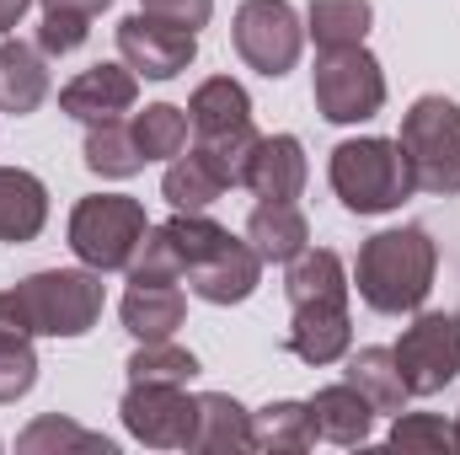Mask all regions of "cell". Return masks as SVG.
Segmentation results:
<instances>
[{"mask_svg":"<svg viewBox=\"0 0 460 455\" xmlns=\"http://www.w3.org/2000/svg\"><path fill=\"white\" fill-rule=\"evenodd\" d=\"M305 145L295 134H262L257 139V156L246 166V188L262 199V204H295L305 193Z\"/></svg>","mask_w":460,"mask_h":455,"instance_id":"cell-14","label":"cell"},{"mask_svg":"<svg viewBox=\"0 0 460 455\" xmlns=\"http://www.w3.org/2000/svg\"><path fill=\"white\" fill-rule=\"evenodd\" d=\"M407 172H412V193H434V199H456L460 193V108L450 97L429 92L402 113L396 134Z\"/></svg>","mask_w":460,"mask_h":455,"instance_id":"cell-4","label":"cell"},{"mask_svg":"<svg viewBox=\"0 0 460 455\" xmlns=\"http://www.w3.org/2000/svg\"><path fill=\"white\" fill-rule=\"evenodd\" d=\"M188 108H172V103H150L145 113L134 118V139H139V156L145 161H172L188 150Z\"/></svg>","mask_w":460,"mask_h":455,"instance_id":"cell-30","label":"cell"},{"mask_svg":"<svg viewBox=\"0 0 460 455\" xmlns=\"http://www.w3.org/2000/svg\"><path fill=\"white\" fill-rule=\"evenodd\" d=\"M391 451L456 455V424H445L439 413H396V424H391Z\"/></svg>","mask_w":460,"mask_h":455,"instance_id":"cell-33","label":"cell"},{"mask_svg":"<svg viewBox=\"0 0 460 455\" xmlns=\"http://www.w3.org/2000/svg\"><path fill=\"white\" fill-rule=\"evenodd\" d=\"M38 386V353L27 333H0V402H22Z\"/></svg>","mask_w":460,"mask_h":455,"instance_id":"cell-34","label":"cell"},{"mask_svg":"<svg viewBox=\"0 0 460 455\" xmlns=\"http://www.w3.org/2000/svg\"><path fill=\"white\" fill-rule=\"evenodd\" d=\"M11 295H16L32 338H86L102 317V273L86 263L27 273Z\"/></svg>","mask_w":460,"mask_h":455,"instance_id":"cell-3","label":"cell"},{"mask_svg":"<svg viewBox=\"0 0 460 455\" xmlns=\"http://www.w3.org/2000/svg\"><path fill=\"white\" fill-rule=\"evenodd\" d=\"M43 11H75V16H102L113 0H38Z\"/></svg>","mask_w":460,"mask_h":455,"instance_id":"cell-37","label":"cell"},{"mask_svg":"<svg viewBox=\"0 0 460 455\" xmlns=\"http://www.w3.org/2000/svg\"><path fill=\"white\" fill-rule=\"evenodd\" d=\"M230 43H235V54L257 76L279 81V76H289L300 65L305 27H300V16H295L289 0H241L235 22H230Z\"/></svg>","mask_w":460,"mask_h":455,"instance_id":"cell-7","label":"cell"},{"mask_svg":"<svg viewBox=\"0 0 460 455\" xmlns=\"http://www.w3.org/2000/svg\"><path fill=\"white\" fill-rule=\"evenodd\" d=\"M145 230H150V220H145L139 199L92 193V199H81L70 210V252L86 268H97V273H118V268H128V257L145 241Z\"/></svg>","mask_w":460,"mask_h":455,"instance_id":"cell-5","label":"cell"},{"mask_svg":"<svg viewBox=\"0 0 460 455\" xmlns=\"http://www.w3.org/2000/svg\"><path fill=\"white\" fill-rule=\"evenodd\" d=\"M246 241L262 263H295L311 246V220L300 204H257L246 215Z\"/></svg>","mask_w":460,"mask_h":455,"instance_id":"cell-20","label":"cell"},{"mask_svg":"<svg viewBox=\"0 0 460 455\" xmlns=\"http://www.w3.org/2000/svg\"><path fill=\"white\" fill-rule=\"evenodd\" d=\"M369 0H311L305 11V32L316 38V49H353L369 38Z\"/></svg>","mask_w":460,"mask_h":455,"instance_id":"cell-24","label":"cell"},{"mask_svg":"<svg viewBox=\"0 0 460 455\" xmlns=\"http://www.w3.org/2000/svg\"><path fill=\"white\" fill-rule=\"evenodd\" d=\"M49 65L38 43L22 38H0V113H38L49 103Z\"/></svg>","mask_w":460,"mask_h":455,"instance_id":"cell-15","label":"cell"},{"mask_svg":"<svg viewBox=\"0 0 460 455\" xmlns=\"http://www.w3.org/2000/svg\"><path fill=\"white\" fill-rule=\"evenodd\" d=\"M434 273H439V246L423 226H396L380 230L358 246V263H353V290L369 311L380 317H407L429 300L434 290Z\"/></svg>","mask_w":460,"mask_h":455,"instance_id":"cell-1","label":"cell"},{"mask_svg":"<svg viewBox=\"0 0 460 455\" xmlns=\"http://www.w3.org/2000/svg\"><path fill=\"white\" fill-rule=\"evenodd\" d=\"M118 54H123V65H128L134 76H145V81H177V76L199 59V32L134 11V16L118 22Z\"/></svg>","mask_w":460,"mask_h":455,"instance_id":"cell-10","label":"cell"},{"mask_svg":"<svg viewBox=\"0 0 460 455\" xmlns=\"http://www.w3.org/2000/svg\"><path fill=\"white\" fill-rule=\"evenodd\" d=\"M188 451H209V455L257 451V440H252V413H246L230 391H204V397H199V424H193Z\"/></svg>","mask_w":460,"mask_h":455,"instance_id":"cell-17","label":"cell"},{"mask_svg":"<svg viewBox=\"0 0 460 455\" xmlns=\"http://www.w3.org/2000/svg\"><path fill=\"white\" fill-rule=\"evenodd\" d=\"M43 226H49V188L22 166H0V241L22 246Z\"/></svg>","mask_w":460,"mask_h":455,"instance_id":"cell-18","label":"cell"},{"mask_svg":"<svg viewBox=\"0 0 460 455\" xmlns=\"http://www.w3.org/2000/svg\"><path fill=\"white\" fill-rule=\"evenodd\" d=\"M134 103H139V76L128 65H92L59 92V108L75 123H113L134 113Z\"/></svg>","mask_w":460,"mask_h":455,"instance_id":"cell-13","label":"cell"},{"mask_svg":"<svg viewBox=\"0 0 460 455\" xmlns=\"http://www.w3.org/2000/svg\"><path fill=\"white\" fill-rule=\"evenodd\" d=\"M16 451H22V455H59V451L113 455V440H102V434H92V429H81V424H70V418L49 413V418H32V424L16 434Z\"/></svg>","mask_w":460,"mask_h":455,"instance_id":"cell-29","label":"cell"},{"mask_svg":"<svg viewBox=\"0 0 460 455\" xmlns=\"http://www.w3.org/2000/svg\"><path fill=\"white\" fill-rule=\"evenodd\" d=\"M139 11H145V16H161V22H172V27L199 32V27H209L215 0H139Z\"/></svg>","mask_w":460,"mask_h":455,"instance_id":"cell-36","label":"cell"},{"mask_svg":"<svg viewBox=\"0 0 460 455\" xmlns=\"http://www.w3.org/2000/svg\"><path fill=\"white\" fill-rule=\"evenodd\" d=\"M188 290L199 295V300H209V306H241V300H252L257 295V284H262V257H257V246L246 241V236H226L220 246H209L199 263H188Z\"/></svg>","mask_w":460,"mask_h":455,"instance_id":"cell-11","label":"cell"},{"mask_svg":"<svg viewBox=\"0 0 460 455\" xmlns=\"http://www.w3.org/2000/svg\"><path fill=\"white\" fill-rule=\"evenodd\" d=\"M188 123H193V134H215V129L252 123V97H246V86L230 81V76L204 81V86L188 97Z\"/></svg>","mask_w":460,"mask_h":455,"instance_id":"cell-25","label":"cell"},{"mask_svg":"<svg viewBox=\"0 0 460 455\" xmlns=\"http://www.w3.org/2000/svg\"><path fill=\"white\" fill-rule=\"evenodd\" d=\"M348 268L332 246H305L289 273H284V295L295 317H348Z\"/></svg>","mask_w":460,"mask_h":455,"instance_id":"cell-12","label":"cell"},{"mask_svg":"<svg viewBox=\"0 0 460 455\" xmlns=\"http://www.w3.org/2000/svg\"><path fill=\"white\" fill-rule=\"evenodd\" d=\"M220 193H226V183L209 172V161H204L199 150L172 156V166H166V177H161V199H166L172 210H182V215H204Z\"/></svg>","mask_w":460,"mask_h":455,"instance_id":"cell-23","label":"cell"},{"mask_svg":"<svg viewBox=\"0 0 460 455\" xmlns=\"http://www.w3.org/2000/svg\"><path fill=\"white\" fill-rule=\"evenodd\" d=\"M311 97H316V113L327 123H364V118H375L385 108V70L364 43L322 49Z\"/></svg>","mask_w":460,"mask_h":455,"instance_id":"cell-6","label":"cell"},{"mask_svg":"<svg viewBox=\"0 0 460 455\" xmlns=\"http://www.w3.org/2000/svg\"><path fill=\"white\" fill-rule=\"evenodd\" d=\"M86 166L97 172V177H134V172H145V156H139V139H134V123L123 129V123H86Z\"/></svg>","mask_w":460,"mask_h":455,"instance_id":"cell-28","label":"cell"},{"mask_svg":"<svg viewBox=\"0 0 460 455\" xmlns=\"http://www.w3.org/2000/svg\"><path fill=\"white\" fill-rule=\"evenodd\" d=\"M456 451H460V424H456Z\"/></svg>","mask_w":460,"mask_h":455,"instance_id":"cell-39","label":"cell"},{"mask_svg":"<svg viewBox=\"0 0 460 455\" xmlns=\"http://www.w3.org/2000/svg\"><path fill=\"white\" fill-rule=\"evenodd\" d=\"M289 353L305 364H338L353 348V322L348 317H289Z\"/></svg>","mask_w":460,"mask_h":455,"instance_id":"cell-27","label":"cell"},{"mask_svg":"<svg viewBox=\"0 0 460 455\" xmlns=\"http://www.w3.org/2000/svg\"><path fill=\"white\" fill-rule=\"evenodd\" d=\"M311 424H316V440H327V445H364L369 440V429H375V407H369V397L358 391V386H322L311 402Z\"/></svg>","mask_w":460,"mask_h":455,"instance_id":"cell-16","label":"cell"},{"mask_svg":"<svg viewBox=\"0 0 460 455\" xmlns=\"http://www.w3.org/2000/svg\"><path fill=\"white\" fill-rule=\"evenodd\" d=\"M327 183L348 215H391L412 193V172H407L402 145L380 139V134L343 139L327 161Z\"/></svg>","mask_w":460,"mask_h":455,"instance_id":"cell-2","label":"cell"},{"mask_svg":"<svg viewBox=\"0 0 460 455\" xmlns=\"http://www.w3.org/2000/svg\"><path fill=\"white\" fill-rule=\"evenodd\" d=\"M128 380H155V386H193V375H199V359L182 348V343L172 338H155V343H139L134 353H128Z\"/></svg>","mask_w":460,"mask_h":455,"instance_id":"cell-31","label":"cell"},{"mask_svg":"<svg viewBox=\"0 0 460 455\" xmlns=\"http://www.w3.org/2000/svg\"><path fill=\"white\" fill-rule=\"evenodd\" d=\"M118 317H123V327L139 343L172 338V333L182 327V317H188V295H182L177 284H128Z\"/></svg>","mask_w":460,"mask_h":455,"instance_id":"cell-19","label":"cell"},{"mask_svg":"<svg viewBox=\"0 0 460 455\" xmlns=\"http://www.w3.org/2000/svg\"><path fill=\"white\" fill-rule=\"evenodd\" d=\"M86 38H92V16L43 11V27H38V49H43V54H75Z\"/></svg>","mask_w":460,"mask_h":455,"instance_id":"cell-35","label":"cell"},{"mask_svg":"<svg viewBox=\"0 0 460 455\" xmlns=\"http://www.w3.org/2000/svg\"><path fill=\"white\" fill-rule=\"evenodd\" d=\"M343 380L369 397L375 413H402V407H407V380H402L391 348H358V353L348 348V375Z\"/></svg>","mask_w":460,"mask_h":455,"instance_id":"cell-21","label":"cell"},{"mask_svg":"<svg viewBox=\"0 0 460 455\" xmlns=\"http://www.w3.org/2000/svg\"><path fill=\"white\" fill-rule=\"evenodd\" d=\"M123 429L150 445V451H188L193 424H199V397H188V386H155V380H128L123 402H118Z\"/></svg>","mask_w":460,"mask_h":455,"instance_id":"cell-9","label":"cell"},{"mask_svg":"<svg viewBox=\"0 0 460 455\" xmlns=\"http://www.w3.org/2000/svg\"><path fill=\"white\" fill-rule=\"evenodd\" d=\"M257 123H235V129H215V134H193V150L209 161V172L226 188H246V166L257 156Z\"/></svg>","mask_w":460,"mask_h":455,"instance_id":"cell-26","label":"cell"},{"mask_svg":"<svg viewBox=\"0 0 460 455\" xmlns=\"http://www.w3.org/2000/svg\"><path fill=\"white\" fill-rule=\"evenodd\" d=\"M252 440L257 451L273 455H295L316 445V424H311V407L305 402H268L252 413Z\"/></svg>","mask_w":460,"mask_h":455,"instance_id":"cell-22","label":"cell"},{"mask_svg":"<svg viewBox=\"0 0 460 455\" xmlns=\"http://www.w3.org/2000/svg\"><path fill=\"white\" fill-rule=\"evenodd\" d=\"M396 370L407 380V397H439L460 380V317L456 311H423L396 338Z\"/></svg>","mask_w":460,"mask_h":455,"instance_id":"cell-8","label":"cell"},{"mask_svg":"<svg viewBox=\"0 0 460 455\" xmlns=\"http://www.w3.org/2000/svg\"><path fill=\"white\" fill-rule=\"evenodd\" d=\"M27 5H32V0H0V38H11V32L22 27V16H27Z\"/></svg>","mask_w":460,"mask_h":455,"instance_id":"cell-38","label":"cell"},{"mask_svg":"<svg viewBox=\"0 0 460 455\" xmlns=\"http://www.w3.org/2000/svg\"><path fill=\"white\" fill-rule=\"evenodd\" d=\"M123 273H128V284H177L182 279V252H177L172 230L166 226L145 230V241L134 246V257H128Z\"/></svg>","mask_w":460,"mask_h":455,"instance_id":"cell-32","label":"cell"}]
</instances>
